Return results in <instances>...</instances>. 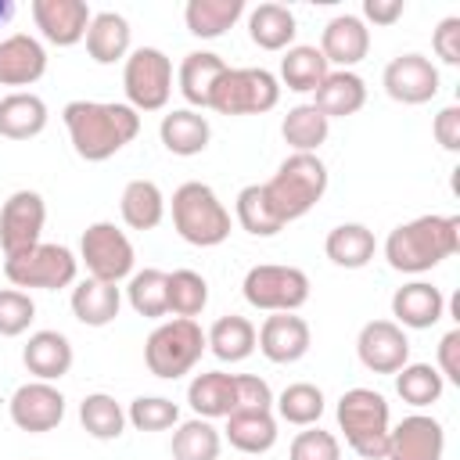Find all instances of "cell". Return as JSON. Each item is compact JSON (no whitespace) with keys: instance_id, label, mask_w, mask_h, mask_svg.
Instances as JSON below:
<instances>
[{"instance_id":"cell-9","label":"cell","mask_w":460,"mask_h":460,"mask_svg":"<svg viewBox=\"0 0 460 460\" xmlns=\"http://www.w3.org/2000/svg\"><path fill=\"white\" fill-rule=\"evenodd\" d=\"M241 291H244L248 305H255L262 313H295L309 298V277L298 266L262 262L244 273Z\"/></svg>"},{"instance_id":"cell-39","label":"cell","mask_w":460,"mask_h":460,"mask_svg":"<svg viewBox=\"0 0 460 460\" xmlns=\"http://www.w3.org/2000/svg\"><path fill=\"white\" fill-rule=\"evenodd\" d=\"M277 413L295 428H313L323 417V392L309 381H295L277 395Z\"/></svg>"},{"instance_id":"cell-11","label":"cell","mask_w":460,"mask_h":460,"mask_svg":"<svg viewBox=\"0 0 460 460\" xmlns=\"http://www.w3.org/2000/svg\"><path fill=\"white\" fill-rule=\"evenodd\" d=\"M79 255L90 270L93 280H108V284H119L122 277L133 273V244L129 237L115 226V223H90L83 230V241H79Z\"/></svg>"},{"instance_id":"cell-18","label":"cell","mask_w":460,"mask_h":460,"mask_svg":"<svg viewBox=\"0 0 460 460\" xmlns=\"http://www.w3.org/2000/svg\"><path fill=\"white\" fill-rule=\"evenodd\" d=\"M255 345L270 363H295L309 352V323L295 313H273L255 331Z\"/></svg>"},{"instance_id":"cell-38","label":"cell","mask_w":460,"mask_h":460,"mask_svg":"<svg viewBox=\"0 0 460 460\" xmlns=\"http://www.w3.org/2000/svg\"><path fill=\"white\" fill-rule=\"evenodd\" d=\"M442 388H446V377L431 363H406L402 370H395V392L410 406H431V402H438Z\"/></svg>"},{"instance_id":"cell-30","label":"cell","mask_w":460,"mask_h":460,"mask_svg":"<svg viewBox=\"0 0 460 460\" xmlns=\"http://www.w3.org/2000/svg\"><path fill=\"white\" fill-rule=\"evenodd\" d=\"M119 212H122L126 226L155 230L162 223V216H165V198H162L155 180H129L122 198H119Z\"/></svg>"},{"instance_id":"cell-33","label":"cell","mask_w":460,"mask_h":460,"mask_svg":"<svg viewBox=\"0 0 460 460\" xmlns=\"http://www.w3.org/2000/svg\"><path fill=\"white\" fill-rule=\"evenodd\" d=\"M295 32H298L295 14L284 4H259L248 14V36L262 50H284L295 40Z\"/></svg>"},{"instance_id":"cell-49","label":"cell","mask_w":460,"mask_h":460,"mask_svg":"<svg viewBox=\"0 0 460 460\" xmlns=\"http://www.w3.org/2000/svg\"><path fill=\"white\" fill-rule=\"evenodd\" d=\"M431 43H435V54L446 65H460V18L456 14L442 18L438 29H435V36H431Z\"/></svg>"},{"instance_id":"cell-14","label":"cell","mask_w":460,"mask_h":460,"mask_svg":"<svg viewBox=\"0 0 460 460\" xmlns=\"http://www.w3.org/2000/svg\"><path fill=\"white\" fill-rule=\"evenodd\" d=\"M385 93L399 104H424L438 93V68L424 54H399L385 65Z\"/></svg>"},{"instance_id":"cell-17","label":"cell","mask_w":460,"mask_h":460,"mask_svg":"<svg viewBox=\"0 0 460 460\" xmlns=\"http://www.w3.org/2000/svg\"><path fill=\"white\" fill-rule=\"evenodd\" d=\"M32 18H36V29L43 32V40H50L58 47H72L86 36L93 14H90L86 0H32Z\"/></svg>"},{"instance_id":"cell-27","label":"cell","mask_w":460,"mask_h":460,"mask_svg":"<svg viewBox=\"0 0 460 460\" xmlns=\"http://www.w3.org/2000/svg\"><path fill=\"white\" fill-rule=\"evenodd\" d=\"M86 50L97 65H115L126 58L129 50V22L115 11H101L90 18V29H86Z\"/></svg>"},{"instance_id":"cell-48","label":"cell","mask_w":460,"mask_h":460,"mask_svg":"<svg viewBox=\"0 0 460 460\" xmlns=\"http://www.w3.org/2000/svg\"><path fill=\"white\" fill-rule=\"evenodd\" d=\"M291 460H341V446L323 428H305L291 442Z\"/></svg>"},{"instance_id":"cell-25","label":"cell","mask_w":460,"mask_h":460,"mask_svg":"<svg viewBox=\"0 0 460 460\" xmlns=\"http://www.w3.org/2000/svg\"><path fill=\"white\" fill-rule=\"evenodd\" d=\"M47 126V104L36 93L14 90L0 97V137L7 140H32Z\"/></svg>"},{"instance_id":"cell-13","label":"cell","mask_w":460,"mask_h":460,"mask_svg":"<svg viewBox=\"0 0 460 460\" xmlns=\"http://www.w3.org/2000/svg\"><path fill=\"white\" fill-rule=\"evenodd\" d=\"M359 363L374 374H395L410 363V341L395 320H370L356 338Z\"/></svg>"},{"instance_id":"cell-6","label":"cell","mask_w":460,"mask_h":460,"mask_svg":"<svg viewBox=\"0 0 460 460\" xmlns=\"http://www.w3.org/2000/svg\"><path fill=\"white\" fill-rule=\"evenodd\" d=\"M205 352V331L194 323V320H165L158 323L147 341H144V363L155 377H165V381H176L183 377Z\"/></svg>"},{"instance_id":"cell-45","label":"cell","mask_w":460,"mask_h":460,"mask_svg":"<svg viewBox=\"0 0 460 460\" xmlns=\"http://www.w3.org/2000/svg\"><path fill=\"white\" fill-rule=\"evenodd\" d=\"M126 420L137 431H165L180 420V406L172 399H162V395H140V399L129 402Z\"/></svg>"},{"instance_id":"cell-5","label":"cell","mask_w":460,"mask_h":460,"mask_svg":"<svg viewBox=\"0 0 460 460\" xmlns=\"http://www.w3.org/2000/svg\"><path fill=\"white\" fill-rule=\"evenodd\" d=\"M338 428L363 460H385L388 453V402L374 388H349L338 399Z\"/></svg>"},{"instance_id":"cell-47","label":"cell","mask_w":460,"mask_h":460,"mask_svg":"<svg viewBox=\"0 0 460 460\" xmlns=\"http://www.w3.org/2000/svg\"><path fill=\"white\" fill-rule=\"evenodd\" d=\"M234 413H270L273 410V392L262 377L255 374H234Z\"/></svg>"},{"instance_id":"cell-36","label":"cell","mask_w":460,"mask_h":460,"mask_svg":"<svg viewBox=\"0 0 460 460\" xmlns=\"http://www.w3.org/2000/svg\"><path fill=\"white\" fill-rule=\"evenodd\" d=\"M226 438L241 453H266L277 442V420L273 413H230L226 417Z\"/></svg>"},{"instance_id":"cell-15","label":"cell","mask_w":460,"mask_h":460,"mask_svg":"<svg viewBox=\"0 0 460 460\" xmlns=\"http://www.w3.org/2000/svg\"><path fill=\"white\" fill-rule=\"evenodd\" d=\"M61 417H65V395L50 381H29L11 395V420L29 435L54 431Z\"/></svg>"},{"instance_id":"cell-37","label":"cell","mask_w":460,"mask_h":460,"mask_svg":"<svg viewBox=\"0 0 460 460\" xmlns=\"http://www.w3.org/2000/svg\"><path fill=\"white\" fill-rule=\"evenodd\" d=\"M327 129H331V122H327L313 104H295V108L284 115V122H280L284 140H288L295 151H302V155H313V151L327 140Z\"/></svg>"},{"instance_id":"cell-20","label":"cell","mask_w":460,"mask_h":460,"mask_svg":"<svg viewBox=\"0 0 460 460\" xmlns=\"http://www.w3.org/2000/svg\"><path fill=\"white\" fill-rule=\"evenodd\" d=\"M47 72V50L29 32L0 40V86H32Z\"/></svg>"},{"instance_id":"cell-52","label":"cell","mask_w":460,"mask_h":460,"mask_svg":"<svg viewBox=\"0 0 460 460\" xmlns=\"http://www.w3.org/2000/svg\"><path fill=\"white\" fill-rule=\"evenodd\" d=\"M402 11H406L402 0H363V14H367L374 25H392V22L402 18Z\"/></svg>"},{"instance_id":"cell-21","label":"cell","mask_w":460,"mask_h":460,"mask_svg":"<svg viewBox=\"0 0 460 460\" xmlns=\"http://www.w3.org/2000/svg\"><path fill=\"white\" fill-rule=\"evenodd\" d=\"M446 313V298L435 284L428 280H413V284H402L395 295H392V316L402 323V327H413V331H424V327H435Z\"/></svg>"},{"instance_id":"cell-12","label":"cell","mask_w":460,"mask_h":460,"mask_svg":"<svg viewBox=\"0 0 460 460\" xmlns=\"http://www.w3.org/2000/svg\"><path fill=\"white\" fill-rule=\"evenodd\" d=\"M43 223H47L43 198L36 190H14L0 208V248H4V255H14V252H25V248L40 244Z\"/></svg>"},{"instance_id":"cell-16","label":"cell","mask_w":460,"mask_h":460,"mask_svg":"<svg viewBox=\"0 0 460 460\" xmlns=\"http://www.w3.org/2000/svg\"><path fill=\"white\" fill-rule=\"evenodd\" d=\"M446 431L435 417L413 413L388 428V453L385 460H442Z\"/></svg>"},{"instance_id":"cell-50","label":"cell","mask_w":460,"mask_h":460,"mask_svg":"<svg viewBox=\"0 0 460 460\" xmlns=\"http://www.w3.org/2000/svg\"><path fill=\"white\" fill-rule=\"evenodd\" d=\"M435 140L446 147V151H460V104H449L435 115Z\"/></svg>"},{"instance_id":"cell-51","label":"cell","mask_w":460,"mask_h":460,"mask_svg":"<svg viewBox=\"0 0 460 460\" xmlns=\"http://www.w3.org/2000/svg\"><path fill=\"white\" fill-rule=\"evenodd\" d=\"M442 377H449L453 385H460V327H453L442 341H438V367Z\"/></svg>"},{"instance_id":"cell-42","label":"cell","mask_w":460,"mask_h":460,"mask_svg":"<svg viewBox=\"0 0 460 460\" xmlns=\"http://www.w3.org/2000/svg\"><path fill=\"white\" fill-rule=\"evenodd\" d=\"M165 284H169V273H162V270H140V273H133V280L126 288L133 313H140L147 320L165 316L169 313V291H165Z\"/></svg>"},{"instance_id":"cell-22","label":"cell","mask_w":460,"mask_h":460,"mask_svg":"<svg viewBox=\"0 0 460 460\" xmlns=\"http://www.w3.org/2000/svg\"><path fill=\"white\" fill-rule=\"evenodd\" d=\"M22 363L36 381H58L72 370V341L61 331H36L22 349Z\"/></svg>"},{"instance_id":"cell-53","label":"cell","mask_w":460,"mask_h":460,"mask_svg":"<svg viewBox=\"0 0 460 460\" xmlns=\"http://www.w3.org/2000/svg\"><path fill=\"white\" fill-rule=\"evenodd\" d=\"M14 18V0H0V25H7Z\"/></svg>"},{"instance_id":"cell-40","label":"cell","mask_w":460,"mask_h":460,"mask_svg":"<svg viewBox=\"0 0 460 460\" xmlns=\"http://www.w3.org/2000/svg\"><path fill=\"white\" fill-rule=\"evenodd\" d=\"M79 424L86 428V435L108 442V438H119V435H122V428H126V410H122L111 395L93 392V395H86V399L79 402Z\"/></svg>"},{"instance_id":"cell-44","label":"cell","mask_w":460,"mask_h":460,"mask_svg":"<svg viewBox=\"0 0 460 460\" xmlns=\"http://www.w3.org/2000/svg\"><path fill=\"white\" fill-rule=\"evenodd\" d=\"M237 223H241L252 237H273V234H280V223H277L273 212L266 208L262 183H248V187L237 194Z\"/></svg>"},{"instance_id":"cell-1","label":"cell","mask_w":460,"mask_h":460,"mask_svg":"<svg viewBox=\"0 0 460 460\" xmlns=\"http://www.w3.org/2000/svg\"><path fill=\"white\" fill-rule=\"evenodd\" d=\"M72 147L86 162H104L119 155L137 133L140 115L129 104H104V101H68L61 111Z\"/></svg>"},{"instance_id":"cell-41","label":"cell","mask_w":460,"mask_h":460,"mask_svg":"<svg viewBox=\"0 0 460 460\" xmlns=\"http://www.w3.org/2000/svg\"><path fill=\"white\" fill-rule=\"evenodd\" d=\"M219 456V431L205 420H183L172 431V460H216Z\"/></svg>"},{"instance_id":"cell-10","label":"cell","mask_w":460,"mask_h":460,"mask_svg":"<svg viewBox=\"0 0 460 460\" xmlns=\"http://www.w3.org/2000/svg\"><path fill=\"white\" fill-rule=\"evenodd\" d=\"M122 90L133 111H158L172 93V61L158 47H137L122 68Z\"/></svg>"},{"instance_id":"cell-46","label":"cell","mask_w":460,"mask_h":460,"mask_svg":"<svg viewBox=\"0 0 460 460\" xmlns=\"http://www.w3.org/2000/svg\"><path fill=\"white\" fill-rule=\"evenodd\" d=\"M36 320V305L25 291L18 288H4L0 291V338H18L29 331V323Z\"/></svg>"},{"instance_id":"cell-4","label":"cell","mask_w":460,"mask_h":460,"mask_svg":"<svg viewBox=\"0 0 460 460\" xmlns=\"http://www.w3.org/2000/svg\"><path fill=\"white\" fill-rule=\"evenodd\" d=\"M172 226L187 244L212 248L230 237V212L208 183L187 180L172 190Z\"/></svg>"},{"instance_id":"cell-8","label":"cell","mask_w":460,"mask_h":460,"mask_svg":"<svg viewBox=\"0 0 460 460\" xmlns=\"http://www.w3.org/2000/svg\"><path fill=\"white\" fill-rule=\"evenodd\" d=\"M75 270L79 259L65 248V244H32L25 252L4 255V273L14 288H43V291H58L75 284Z\"/></svg>"},{"instance_id":"cell-35","label":"cell","mask_w":460,"mask_h":460,"mask_svg":"<svg viewBox=\"0 0 460 460\" xmlns=\"http://www.w3.org/2000/svg\"><path fill=\"white\" fill-rule=\"evenodd\" d=\"M241 14H244V0H187V7H183L187 29L201 40L223 36Z\"/></svg>"},{"instance_id":"cell-26","label":"cell","mask_w":460,"mask_h":460,"mask_svg":"<svg viewBox=\"0 0 460 460\" xmlns=\"http://www.w3.org/2000/svg\"><path fill=\"white\" fill-rule=\"evenodd\" d=\"M119 305H122V295H119V288L108 284V280L86 277V280H79V284L72 288V313H75V320L86 323V327H104V323H111V320L119 316Z\"/></svg>"},{"instance_id":"cell-29","label":"cell","mask_w":460,"mask_h":460,"mask_svg":"<svg viewBox=\"0 0 460 460\" xmlns=\"http://www.w3.org/2000/svg\"><path fill=\"white\" fill-rule=\"evenodd\" d=\"M234 374H223V370H208V374H198L187 388V402L198 417L212 420V417H230L234 413Z\"/></svg>"},{"instance_id":"cell-19","label":"cell","mask_w":460,"mask_h":460,"mask_svg":"<svg viewBox=\"0 0 460 460\" xmlns=\"http://www.w3.org/2000/svg\"><path fill=\"white\" fill-rule=\"evenodd\" d=\"M370 50V29L363 25V18L356 14H338L323 25V36H320V54L327 65H338V68H349L359 65Z\"/></svg>"},{"instance_id":"cell-3","label":"cell","mask_w":460,"mask_h":460,"mask_svg":"<svg viewBox=\"0 0 460 460\" xmlns=\"http://www.w3.org/2000/svg\"><path fill=\"white\" fill-rule=\"evenodd\" d=\"M327 190V165L316 155H288L280 162V169L262 183V198L266 208L273 212V219L284 226L291 219H302Z\"/></svg>"},{"instance_id":"cell-28","label":"cell","mask_w":460,"mask_h":460,"mask_svg":"<svg viewBox=\"0 0 460 460\" xmlns=\"http://www.w3.org/2000/svg\"><path fill=\"white\" fill-rule=\"evenodd\" d=\"M226 72V61L212 50H194L183 58L180 65V93L187 97V104L194 108H208V97H212V86L216 79Z\"/></svg>"},{"instance_id":"cell-23","label":"cell","mask_w":460,"mask_h":460,"mask_svg":"<svg viewBox=\"0 0 460 460\" xmlns=\"http://www.w3.org/2000/svg\"><path fill=\"white\" fill-rule=\"evenodd\" d=\"M313 108L331 122V119H345V115H356L363 104H367V86L356 72L349 68H338V72H327V79L313 90Z\"/></svg>"},{"instance_id":"cell-43","label":"cell","mask_w":460,"mask_h":460,"mask_svg":"<svg viewBox=\"0 0 460 460\" xmlns=\"http://www.w3.org/2000/svg\"><path fill=\"white\" fill-rule=\"evenodd\" d=\"M165 291H169V313H176L183 320H194L208 302V284L194 270H172Z\"/></svg>"},{"instance_id":"cell-34","label":"cell","mask_w":460,"mask_h":460,"mask_svg":"<svg viewBox=\"0 0 460 460\" xmlns=\"http://www.w3.org/2000/svg\"><path fill=\"white\" fill-rule=\"evenodd\" d=\"M327 72H331V65L323 61L320 47L298 43V47H288V54L280 58V79L295 93H313L327 79Z\"/></svg>"},{"instance_id":"cell-24","label":"cell","mask_w":460,"mask_h":460,"mask_svg":"<svg viewBox=\"0 0 460 460\" xmlns=\"http://www.w3.org/2000/svg\"><path fill=\"white\" fill-rule=\"evenodd\" d=\"M158 137H162L165 151L190 158V155H201V151L208 147L212 126H208V119H205L201 111H194V108H176V111L162 115Z\"/></svg>"},{"instance_id":"cell-32","label":"cell","mask_w":460,"mask_h":460,"mask_svg":"<svg viewBox=\"0 0 460 460\" xmlns=\"http://www.w3.org/2000/svg\"><path fill=\"white\" fill-rule=\"evenodd\" d=\"M205 345H208L223 363H241V359H248V356L255 352V327H252V320H244V316H237V313L219 316V320L208 327Z\"/></svg>"},{"instance_id":"cell-31","label":"cell","mask_w":460,"mask_h":460,"mask_svg":"<svg viewBox=\"0 0 460 460\" xmlns=\"http://www.w3.org/2000/svg\"><path fill=\"white\" fill-rule=\"evenodd\" d=\"M374 248H377V241H374V234H370L363 223H341V226H334V230L327 234V241H323L327 259H331L334 266H341V270H359V266H367V262L374 259Z\"/></svg>"},{"instance_id":"cell-7","label":"cell","mask_w":460,"mask_h":460,"mask_svg":"<svg viewBox=\"0 0 460 460\" xmlns=\"http://www.w3.org/2000/svg\"><path fill=\"white\" fill-rule=\"evenodd\" d=\"M280 83L266 68H226L208 97V108L219 115H262L277 108Z\"/></svg>"},{"instance_id":"cell-2","label":"cell","mask_w":460,"mask_h":460,"mask_svg":"<svg viewBox=\"0 0 460 460\" xmlns=\"http://www.w3.org/2000/svg\"><path fill=\"white\" fill-rule=\"evenodd\" d=\"M460 248V216H417L385 241V259L399 273H424Z\"/></svg>"}]
</instances>
